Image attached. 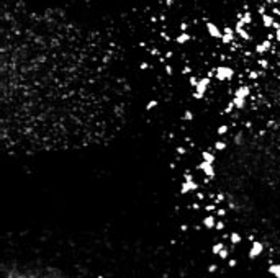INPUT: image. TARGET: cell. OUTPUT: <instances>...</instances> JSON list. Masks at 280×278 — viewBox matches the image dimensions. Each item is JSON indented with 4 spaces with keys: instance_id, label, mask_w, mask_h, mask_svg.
Masks as SVG:
<instances>
[{
    "instance_id": "cell-8",
    "label": "cell",
    "mask_w": 280,
    "mask_h": 278,
    "mask_svg": "<svg viewBox=\"0 0 280 278\" xmlns=\"http://www.w3.org/2000/svg\"><path fill=\"white\" fill-rule=\"evenodd\" d=\"M215 224H216V214H206V216H203L202 226L205 229L211 231V229H215Z\"/></svg>"
},
{
    "instance_id": "cell-11",
    "label": "cell",
    "mask_w": 280,
    "mask_h": 278,
    "mask_svg": "<svg viewBox=\"0 0 280 278\" xmlns=\"http://www.w3.org/2000/svg\"><path fill=\"white\" fill-rule=\"evenodd\" d=\"M249 93H251V88H249V85H241V87L236 88L234 97H239V98H247V97H249Z\"/></svg>"
},
{
    "instance_id": "cell-22",
    "label": "cell",
    "mask_w": 280,
    "mask_h": 278,
    "mask_svg": "<svg viewBox=\"0 0 280 278\" xmlns=\"http://www.w3.org/2000/svg\"><path fill=\"white\" fill-rule=\"evenodd\" d=\"M182 120H185V121H192V120H193V113L190 111V110L184 111V115H182Z\"/></svg>"
},
{
    "instance_id": "cell-25",
    "label": "cell",
    "mask_w": 280,
    "mask_h": 278,
    "mask_svg": "<svg viewBox=\"0 0 280 278\" xmlns=\"http://www.w3.org/2000/svg\"><path fill=\"white\" fill-rule=\"evenodd\" d=\"M223 216H226V209L224 208H218L216 209V218H223Z\"/></svg>"
},
{
    "instance_id": "cell-32",
    "label": "cell",
    "mask_w": 280,
    "mask_h": 278,
    "mask_svg": "<svg viewBox=\"0 0 280 278\" xmlns=\"http://www.w3.org/2000/svg\"><path fill=\"white\" fill-rule=\"evenodd\" d=\"M182 74H192V67H190V66H185L184 69H182Z\"/></svg>"
},
{
    "instance_id": "cell-20",
    "label": "cell",
    "mask_w": 280,
    "mask_h": 278,
    "mask_svg": "<svg viewBox=\"0 0 280 278\" xmlns=\"http://www.w3.org/2000/svg\"><path fill=\"white\" fill-rule=\"evenodd\" d=\"M189 83H190V87H192V88H195V87H197V83H198V77H197L195 74H190Z\"/></svg>"
},
{
    "instance_id": "cell-13",
    "label": "cell",
    "mask_w": 280,
    "mask_h": 278,
    "mask_svg": "<svg viewBox=\"0 0 280 278\" xmlns=\"http://www.w3.org/2000/svg\"><path fill=\"white\" fill-rule=\"evenodd\" d=\"M260 17H262V25L265 26V28H270V26H274V21H275V18L272 17V15L264 13V15H260Z\"/></svg>"
},
{
    "instance_id": "cell-6",
    "label": "cell",
    "mask_w": 280,
    "mask_h": 278,
    "mask_svg": "<svg viewBox=\"0 0 280 278\" xmlns=\"http://www.w3.org/2000/svg\"><path fill=\"white\" fill-rule=\"evenodd\" d=\"M198 190V183L193 180H184V183L180 185V193L182 195H187V193H192V191Z\"/></svg>"
},
{
    "instance_id": "cell-3",
    "label": "cell",
    "mask_w": 280,
    "mask_h": 278,
    "mask_svg": "<svg viewBox=\"0 0 280 278\" xmlns=\"http://www.w3.org/2000/svg\"><path fill=\"white\" fill-rule=\"evenodd\" d=\"M197 170L203 172V175H205L206 179H210V180L216 177V170H215V165H213V164H210V162H205V160L198 162Z\"/></svg>"
},
{
    "instance_id": "cell-27",
    "label": "cell",
    "mask_w": 280,
    "mask_h": 278,
    "mask_svg": "<svg viewBox=\"0 0 280 278\" xmlns=\"http://www.w3.org/2000/svg\"><path fill=\"white\" fill-rule=\"evenodd\" d=\"M234 108H236V106H234V103H233V100H231L229 103H228V106H226V110H224V111H226V113H231Z\"/></svg>"
},
{
    "instance_id": "cell-10",
    "label": "cell",
    "mask_w": 280,
    "mask_h": 278,
    "mask_svg": "<svg viewBox=\"0 0 280 278\" xmlns=\"http://www.w3.org/2000/svg\"><path fill=\"white\" fill-rule=\"evenodd\" d=\"M270 46H272L270 39H264L262 43H259V44L255 46V53H257V54H264V53H267V51L270 49Z\"/></svg>"
},
{
    "instance_id": "cell-31",
    "label": "cell",
    "mask_w": 280,
    "mask_h": 278,
    "mask_svg": "<svg viewBox=\"0 0 280 278\" xmlns=\"http://www.w3.org/2000/svg\"><path fill=\"white\" fill-rule=\"evenodd\" d=\"M165 72H167V75H172V74H174V69H172V66H169V64H165Z\"/></svg>"
},
{
    "instance_id": "cell-24",
    "label": "cell",
    "mask_w": 280,
    "mask_h": 278,
    "mask_svg": "<svg viewBox=\"0 0 280 278\" xmlns=\"http://www.w3.org/2000/svg\"><path fill=\"white\" fill-rule=\"evenodd\" d=\"M156 106H157V100H151V102L146 105V110H148V111H151V110H153V108H156Z\"/></svg>"
},
{
    "instance_id": "cell-2",
    "label": "cell",
    "mask_w": 280,
    "mask_h": 278,
    "mask_svg": "<svg viewBox=\"0 0 280 278\" xmlns=\"http://www.w3.org/2000/svg\"><path fill=\"white\" fill-rule=\"evenodd\" d=\"M215 77L218 80H221V82L223 80H231L234 77V71L228 66H218L215 69Z\"/></svg>"
},
{
    "instance_id": "cell-19",
    "label": "cell",
    "mask_w": 280,
    "mask_h": 278,
    "mask_svg": "<svg viewBox=\"0 0 280 278\" xmlns=\"http://www.w3.org/2000/svg\"><path fill=\"white\" fill-rule=\"evenodd\" d=\"M213 147H215V151H218V152H221V151H224L226 149V142L224 141H215V144H213Z\"/></svg>"
},
{
    "instance_id": "cell-12",
    "label": "cell",
    "mask_w": 280,
    "mask_h": 278,
    "mask_svg": "<svg viewBox=\"0 0 280 278\" xmlns=\"http://www.w3.org/2000/svg\"><path fill=\"white\" fill-rule=\"evenodd\" d=\"M190 39H192V36H190V33H187V31H182L180 34L175 36V43H177V44H185Z\"/></svg>"
},
{
    "instance_id": "cell-18",
    "label": "cell",
    "mask_w": 280,
    "mask_h": 278,
    "mask_svg": "<svg viewBox=\"0 0 280 278\" xmlns=\"http://www.w3.org/2000/svg\"><path fill=\"white\" fill-rule=\"evenodd\" d=\"M233 103H234L236 110H243L246 106V98H239V97H234L233 98Z\"/></svg>"
},
{
    "instance_id": "cell-21",
    "label": "cell",
    "mask_w": 280,
    "mask_h": 278,
    "mask_svg": "<svg viewBox=\"0 0 280 278\" xmlns=\"http://www.w3.org/2000/svg\"><path fill=\"white\" fill-rule=\"evenodd\" d=\"M228 126L226 125H221V126H218V129H216V134H218V136H224V134L228 133Z\"/></svg>"
},
{
    "instance_id": "cell-9",
    "label": "cell",
    "mask_w": 280,
    "mask_h": 278,
    "mask_svg": "<svg viewBox=\"0 0 280 278\" xmlns=\"http://www.w3.org/2000/svg\"><path fill=\"white\" fill-rule=\"evenodd\" d=\"M234 31H236V34H239V36H241V39H244V41H249V39H251V34H249L246 29H244V23H243L241 20L236 21Z\"/></svg>"
},
{
    "instance_id": "cell-39",
    "label": "cell",
    "mask_w": 280,
    "mask_h": 278,
    "mask_svg": "<svg viewBox=\"0 0 280 278\" xmlns=\"http://www.w3.org/2000/svg\"><path fill=\"white\" fill-rule=\"evenodd\" d=\"M175 2H177V0H165V5H169V7H170V5L175 4Z\"/></svg>"
},
{
    "instance_id": "cell-5",
    "label": "cell",
    "mask_w": 280,
    "mask_h": 278,
    "mask_svg": "<svg viewBox=\"0 0 280 278\" xmlns=\"http://www.w3.org/2000/svg\"><path fill=\"white\" fill-rule=\"evenodd\" d=\"M234 36H236L234 28H231V26H224V28H223L221 43H223V44H231V43L234 41Z\"/></svg>"
},
{
    "instance_id": "cell-1",
    "label": "cell",
    "mask_w": 280,
    "mask_h": 278,
    "mask_svg": "<svg viewBox=\"0 0 280 278\" xmlns=\"http://www.w3.org/2000/svg\"><path fill=\"white\" fill-rule=\"evenodd\" d=\"M211 85V79L206 75V77H202V79H198V83H197V87L193 88V98L195 100H202L203 97H205V93H206V90H208V87Z\"/></svg>"
},
{
    "instance_id": "cell-7",
    "label": "cell",
    "mask_w": 280,
    "mask_h": 278,
    "mask_svg": "<svg viewBox=\"0 0 280 278\" xmlns=\"http://www.w3.org/2000/svg\"><path fill=\"white\" fill-rule=\"evenodd\" d=\"M206 31H208V34H210L211 38H215V39H221V36H223L221 29L215 25V23H211V21H206Z\"/></svg>"
},
{
    "instance_id": "cell-17",
    "label": "cell",
    "mask_w": 280,
    "mask_h": 278,
    "mask_svg": "<svg viewBox=\"0 0 280 278\" xmlns=\"http://www.w3.org/2000/svg\"><path fill=\"white\" fill-rule=\"evenodd\" d=\"M224 247H226V245L223 244V242H216V244H213V245H211V253L218 257V253L221 252V250L224 249Z\"/></svg>"
},
{
    "instance_id": "cell-30",
    "label": "cell",
    "mask_w": 280,
    "mask_h": 278,
    "mask_svg": "<svg viewBox=\"0 0 280 278\" xmlns=\"http://www.w3.org/2000/svg\"><path fill=\"white\" fill-rule=\"evenodd\" d=\"M216 270H218V265H216V263H211V265L208 267V272H210V273H215Z\"/></svg>"
},
{
    "instance_id": "cell-16",
    "label": "cell",
    "mask_w": 280,
    "mask_h": 278,
    "mask_svg": "<svg viewBox=\"0 0 280 278\" xmlns=\"http://www.w3.org/2000/svg\"><path fill=\"white\" fill-rule=\"evenodd\" d=\"M202 160L210 162V164H215L216 157H215V154H213V152H210V151H203V152H202Z\"/></svg>"
},
{
    "instance_id": "cell-38",
    "label": "cell",
    "mask_w": 280,
    "mask_h": 278,
    "mask_svg": "<svg viewBox=\"0 0 280 278\" xmlns=\"http://www.w3.org/2000/svg\"><path fill=\"white\" fill-rule=\"evenodd\" d=\"M275 39L280 41V29H275Z\"/></svg>"
},
{
    "instance_id": "cell-14",
    "label": "cell",
    "mask_w": 280,
    "mask_h": 278,
    "mask_svg": "<svg viewBox=\"0 0 280 278\" xmlns=\"http://www.w3.org/2000/svg\"><path fill=\"white\" fill-rule=\"evenodd\" d=\"M229 242H231V244H233V245L236 247L238 244H241V242H243V236H241L239 232H236V231H234V232H231V234H229Z\"/></svg>"
},
{
    "instance_id": "cell-23",
    "label": "cell",
    "mask_w": 280,
    "mask_h": 278,
    "mask_svg": "<svg viewBox=\"0 0 280 278\" xmlns=\"http://www.w3.org/2000/svg\"><path fill=\"white\" fill-rule=\"evenodd\" d=\"M218 257L221 258V260H224V258H228V257H229V250H228V247H224V249H223L221 252L218 253Z\"/></svg>"
},
{
    "instance_id": "cell-29",
    "label": "cell",
    "mask_w": 280,
    "mask_h": 278,
    "mask_svg": "<svg viewBox=\"0 0 280 278\" xmlns=\"http://www.w3.org/2000/svg\"><path fill=\"white\" fill-rule=\"evenodd\" d=\"M259 66L262 67V69H267V67H269V61H265V59H260V61H259Z\"/></svg>"
},
{
    "instance_id": "cell-37",
    "label": "cell",
    "mask_w": 280,
    "mask_h": 278,
    "mask_svg": "<svg viewBox=\"0 0 280 278\" xmlns=\"http://www.w3.org/2000/svg\"><path fill=\"white\" fill-rule=\"evenodd\" d=\"M187 28H189L187 23H180V29H182V31H187Z\"/></svg>"
},
{
    "instance_id": "cell-26",
    "label": "cell",
    "mask_w": 280,
    "mask_h": 278,
    "mask_svg": "<svg viewBox=\"0 0 280 278\" xmlns=\"http://www.w3.org/2000/svg\"><path fill=\"white\" fill-rule=\"evenodd\" d=\"M215 229H216V231H223V229H224V223H223V221H216Z\"/></svg>"
},
{
    "instance_id": "cell-35",
    "label": "cell",
    "mask_w": 280,
    "mask_h": 278,
    "mask_svg": "<svg viewBox=\"0 0 280 278\" xmlns=\"http://www.w3.org/2000/svg\"><path fill=\"white\" fill-rule=\"evenodd\" d=\"M241 137H243V134L239 133L238 136H234V142H238V144H241Z\"/></svg>"
},
{
    "instance_id": "cell-36",
    "label": "cell",
    "mask_w": 280,
    "mask_h": 278,
    "mask_svg": "<svg viewBox=\"0 0 280 278\" xmlns=\"http://www.w3.org/2000/svg\"><path fill=\"white\" fill-rule=\"evenodd\" d=\"M177 152L180 154V155H182V154H185V147H182V146H179V147H177Z\"/></svg>"
},
{
    "instance_id": "cell-15",
    "label": "cell",
    "mask_w": 280,
    "mask_h": 278,
    "mask_svg": "<svg viewBox=\"0 0 280 278\" xmlns=\"http://www.w3.org/2000/svg\"><path fill=\"white\" fill-rule=\"evenodd\" d=\"M269 273L274 278H280V263H272L269 267Z\"/></svg>"
},
{
    "instance_id": "cell-4",
    "label": "cell",
    "mask_w": 280,
    "mask_h": 278,
    "mask_svg": "<svg viewBox=\"0 0 280 278\" xmlns=\"http://www.w3.org/2000/svg\"><path fill=\"white\" fill-rule=\"evenodd\" d=\"M262 252H264V244L262 242H259V241H252V244H251V247H249V258H257L259 255H262Z\"/></svg>"
},
{
    "instance_id": "cell-33",
    "label": "cell",
    "mask_w": 280,
    "mask_h": 278,
    "mask_svg": "<svg viewBox=\"0 0 280 278\" xmlns=\"http://www.w3.org/2000/svg\"><path fill=\"white\" fill-rule=\"evenodd\" d=\"M262 74V72H251V74H249V77H251V79H257V77H259V75Z\"/></svg>"
},
{
    "instance_id": "cell-28",
    "label": "cell",
    "mask_w": 280,
    "mask_h": 278,
    "mask_svg": "<svg viewBox=\"0 0 280 278\" xmlns=\"http://www.w3.org/2000/svg\"><path fill=\"white\" fill-rule=\"evenodd\" d=\"M228 265H229V268H234V267L238 265V260H236V258H229V260H228Z\"/></svg>"
},
{
    "instance_id": "cell-40",
    "label": "cell",
    "mask_w": 280,
    "mask_h": 278,
    "mask_svg": "<svg viewBox=\"0 0 280 278\" xmlns=\"http://www.w3.org/2000/svg\"><path fill=\"white\" fill-rule=\"evenodd\" d=\"M165 57H172V51H167V53H165Z\"/></svg>"
},
{
    "instance_id": "cell-34",
    "label": "cell",
    "mask_w": 280,
    "mask_h": 278,
    "mask_svg": "<svg viewBox=\"0 0 280 278\" xmlns=\"http://www.w3.org/2000/svg\"><path fill=\"white\" fill-rule=\"evenodd\" d=\"M139 69H141V71H146V69H149V64L148 62H141L139 64Z\"/></svg>"
}]
</instances>
